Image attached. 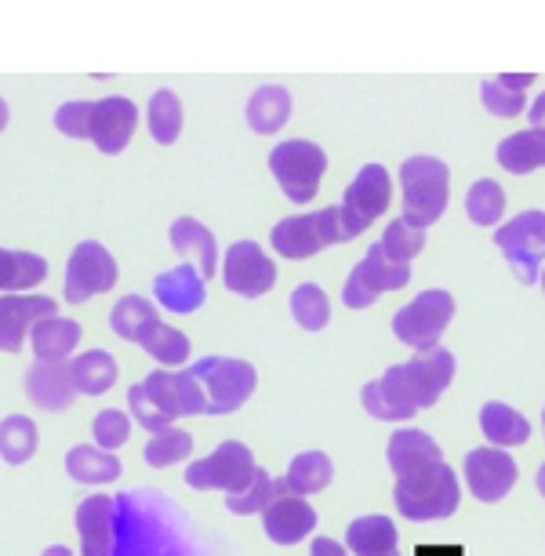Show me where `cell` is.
I'll return each mask as SVG.
<instances>
[{
  "label": "cell",
  "instance_id": "cell-1",
  "mask_svg": "<svg viewBox=\"0 0 545 556\" xmlns=\"http://www.w3.org/2000/svg\"><path fill=\"white\" fill-rule=\"evenodd\" d=\"M390 469L396 473L393 502L407 520H444L458 509V477L444 451L422 429H396L390 437Z\"/></svg>",
  "mask_w": 545,
  "mask_h": 556
},
{
  "label": "cell",
  "instance_id": "cell-2",
  "mask_svg": "<svg viewBox=\"0 0 545 556\" xmlns=\"http://www.w3.org/2000/svg\"><path fill=\"white\" fill-rule=\"evenodd\" d=\"M451 379H455V356L436 345L429 353H418L415 361L390 367L379 382L364 386V412L382 418V422H407L418 412L433 407Z\"/></svg>",
  "mask_w": 545,
  "mask_h": 556
},
{
  "label": "cell",
  "instance_id": "cell-3",
  "mask_svg": "<svg viewBox=\"0 0 545 556\" xmlns=\"http://www.w3.org/2000/svg\"><path fill=\"white\" fill-rule=\"evenodd\" d=\"M128 407L139 426L156 437L172 429V418L207 415V396L190 371H150L128 390Z\"/></svg>",
  "mask_w": 545,
  "mask_h": 556
},
{
  "label": "cell",
  "instance_id": "cell-4",
  "mask_svg": "<svg viewBox=\"0 0 545 556\" xmlns=\"http://www.w3.org/2000/svg\"><path fill=\"white\" fill-rule=\"evenodd\" d=\"M404 223L418 229L433 226L447 207V164L436 156H407L401 167Z\"/></svg>",
  "mask_w": 545,
  "mask_h": 556
},
{
  "label": "cell",
  "instance_id": "cell-5",
  "mask_svg": "<svg viewBox=\"0 0 545 556\" xmlns=\"http://www.w3.org/2000/svg\"><path fill=\"white\" fill-rule=\"evenodd\" d=\"M190 375L201 382V390L207 396V415H233L237 407H244V401L255 393V367L237 356H201Z\"/></svg>",
  "mask_w": 545,
  "mask_h": 556
},
{
  "label": "cell",
  "instance_id": "cell-6",
  "mask_svg": "<svg viewBox=\"0 0 545 556\" xmlns=\"http://www.w3.org/2000/svg\"><path fill=\"white\" fill-rule=\"evenodd\" d=\"M255 455L240 440H226L207 458H197L186 466V484L197 491H226V495H240L251 480H255Z\"/></svg>",
  "mask_w": 545,
  "mask_h": 556
},
{
  "label": "cell",
  "instance_id": "cell-7",
  "mask_svg": "<svg viewBox=\"0 0 545 556\" xmlns=\"http://www.w3.org/2000/svg\"><path fill=\"white\" fill-rule=\"evenodd\" d=\"M269 167H272V178L280 182V190H284L288 201L306 204L320 190L328 156H324L317 142L291 139V142H280L277 150L269 153Z\"/></svg>",
  "mask_w": 545,
  "mask_h": 556
},
{
  "label": "cell",
  "instance_id": "cell-8",
  "mask_svg": "<svg viewBox=\"0 0 545 556\" xmlns=\"http://www.w3.org/2000/svg\"><path fill=\"white\" fill-rule=\"evenodd\" d=\"M451 317H455V299H451L447 291H440V288L422 291L411 306L393 313V334L404 345H411V350L429 353V350H436L440 334H444Z\"/></svg>",
  "mask_w": 545,
  "mask_h": 556
},
{
  "label": "cell",
  "instance_id": "cell-9",
  "mask_svg": "<svg viewBox=\"0 0 545 556\" xmlns=\"http://www.w3.org/2000/svg\"><path fill=\"white\" fill-rule=\"evenodd\" d=\"M495 244L506 251V262L523 285H538L545 258V212H520L495 229Z\"/></svg>",
  "mask_w": 545,
  "mask_h": 556
},
{
  "label": "cell",
  "instance_id": "cell-10",
  "mask_svg": "<svg viewBox=\"0 0 545 556\" xmlns=\"http://www.w3.org/2000/svg\"><path fill=\"white\" fill-rule=\"evenodd\" d=\"M404 285H411V266H396L382 251V244H371V251L356 262L350 280H345L342 302L350 309H368L371 302H379V295L404 288Z\"/></svg>",
  "mask_w": 545,
  "mask_h": 556
},
{
  "label": "cell",
  "instance_id": "cell-11",
  "mask_svg": "<svg viewBox=\"0 0 545 556\" xmlns=\"http://www.w3.org/2000/svg\"><path fill=\"white\" fill-rule=\"evenodd\" d=\"M113 285H117V258L110 255V248L99 240H80L66 262V302L80 306L96 295H106Z\"/></svg>",
  "mask_w": 545,
  "mask_h": 556
},
{
  "label": "cell",
  "instance_id": "cell-12",
  "mask_svg": "<svg viewBox=\"0 0 545 556\" xmlns=\"http://www.w3.org/2000/svg\"><path fill=\"white\" fill-rule=\"evenodd\" d=\"M223 280L233 295L258 299L277 285V266H272V258L255 244V240H237V244H229V251H226Z\"/></svg>",
  "mask_w": 545,
  "mask_h": 556
},
{
  "label": "cell",
  "instance_id": "cell-13",
  "mask_svg": "<svg viewBox=\"0 0 545 556\" xmlns=\"http://www.w3.org/2000/svg\"><path fill=\"white\" fill-rule=\"evenodd\" d=\"M466 484L480 502H502L517 484V458L502 447H477L466 455Z\"/></svg>",
  "mask_w": 545,
  "mask_h": 556
},
{
  "label": "cell",
  "instance_id": "cell-14",
  "mask_svg": "<svg viewBox=\"0 0 545 556\" xmlns=\"http://www.w3.org/2000/svg\"><path fill=\"white\" fill-rule=\"evenodd\" d=\"M135 124H139V110H135L131 99L124 96H110L91 102V124H88V139L99 146L102 153L117 156L128 150Z\"/></svg>",
  "mask_w": 545,
  "mask_h": 556
},
{
  "label": "cell",
  "instance_id": "cell-15",
  "mask_svg": "<svg viewBox=\"0 0 545 556\" xmlns=\"http://www.w3.org/2000/svg\"><path fill=\"white\" fill-rule=\"evenodd\" d=\"M55 313V299L48 295H4L0 299V353H18L26 334Z\"/></svg>",
  "mask_w": 545,
  "mask_h": 556
},
{
  "label": "cell",
  "instance_id": "cell-16",
  "mask_svg": "<svg viewBox=\"0 0 545 556\" xmlns=\"http://www.w3.org/2000/svg\"><path fill=\"white\" fill-rule=\"evenodd\" d=\"M26 393L40 412H66L77 396V382H73L69 364L62 361H34L26 367Z\"/></svg>",
  "mask_w": 545,
  "mask_h": 556
},
{
  "label": "cell",
  "instance_id": "cell-17",
  "mask_svg": "<svg viewBox=\"0 0 545 556\" xmlns=\"http://www.w3.org/2000/svg\"><path fill=\"white\" fill-rule=\"evenodd\" d=\"M80 534V556H113V523H117V502L110 495L84 498L73 513Z\"/></svg>",
  "mask_w": 545,
  "mask_h": 556
},
{
  "label": "cell",
  "instance_id": "cell-18",
  "mask_svg": "<svg viewBox=\"0 0 545 556\" xmlns=\"http://www.w3.org/2000/svg\"><path fill=\"white\" fill-rule=\"evenodd\" d=\"M262 528H266V534L277 545H295L313 534V528H317V513H313L306 498L280 495L266 513H262Z\"/></svg>",
  "mask_w": 545,
  "mask_h": 556
},
{
  "label": "cell",
  "instance_id": "cell-19",
  "mask_svg": "<svg viewBox=\"0 0 545 556\" xmlns=\"http://www.w3.org/2000/svg\"><path fill=\"white\" fill-rule=\"evenodd\" d=\"M153 295L167 313H197L204 306L207 291H204V277L193 266H175L156 277Z\"/></svg>",
  "mask_w": 545,
  "mask_h": 556
},
{
  "label": "cell",
  "instance_id": "cell-20",
  "mask_svg": "<svg viewBox=\"0 0 545 556\" xmlns=\"http://www.w3.org/2000/svg\"><path fill=\"white\" fill-rule=\"evenodd\" d=\"M390 193H393L390 172H385L382 164H368V167H360V175L350 182L342 204L360 215L364 223H371V218H379L385 207H390Z\"/></svg>",
  "mask_w": 545,
  "mask_h": 556
},
{
  "label": "cell",
  "instance_id": "cell-21",
  "mask_svg": "<svg viewBox=\"0 0 545 556\" xmlns=\"http://www.w3.org/2000/svg\"><path fill=\"white\" fill-rule=\"evenodd\" d=\"M172 248L178 255L186 258H197V269H201V277L207 280L212 273L218 269V248H215V233L207 229L204 223H197V218H178L172 226Z\"/></svg>",
  "mask_w": 545,
  "mask_h": 556
},
{
  "label": "cell",
  "instance_id": "cell-22",
  "mask_svg": "<svg viewBox=\"0 0 545 556\" xmlns=\"http://www.w3.org/2000/svg\"><path fill=\"white\" fill-rule=\"evenodd\" d=\"M272 248L284 258H309L328 244H324V237H320L317 215H291L272 226Z\"/></svg>",
  "mask_w": 545,
  "mask_h": 556
},
{
  "label": "cell",
  "instance_id": "cell-23",
  "mask_svg": "<svg viewBox=\"0 0 545 556\" xmlns=\"http://www.w3.org/2000/svg\"><path fill=\"white\" fill-rule=\"evenodd\" d=\"M45 277H48V262L34 255V251L0 248V291L29 295L37 285H45Z\"/></svg>",
  "mask_w": 545,
  "mask_h": 556
},
{
  "label": "cell",
  "instance_id": "cell-24",
  "mask_svg": "<svg viewBox=\"0 0 545 556\" xmlns=\"http://www.w3.org/2000/svg\"><path fill=\"white\" fill-rule=\"evenodd\" d=\"M345 545L356 556H396V523L390 517H360L345 531Z\"/></svg>",
  "mask_w": 545,
  "mask_h": 556
},
{
  "label": "cell",
  "instance_id": "cell-25",
  "mask_svg": "<svg viewBox=\"0 0 545 556\" xmlns=\"http://www.w3.org/2000/svg\"><path fill=\"white\" fill-rule=\"evenodd\" d=\"M66 473L77 484H113L121 477V458L113 451L77 444L66 451Z\"/></svg>",
  "mask_w": 545,
  "mask_h": 556
},
{
  "label": "cell",
  "instance_id": "cell-26",
  "mask_svg": "<svg viewBox=\"0 0 545 556\" xmlns=\"http://www.w3.org/2000/svg\"><path fill=\"white\" fill-rule=\"evenodd\" d=\"M291 117V96L280 84H266L248 99V124L258 135H277Z\"/></svg>",
  "mask_w": 545,
  "mask_h": 556
},
{
  "label": "cell",
  "instance_id": "cell-27",
  "mask_svg": "<svg viewBox=\"0 0 545 556\" xmlns=\"http://www.w3.org/2000/svg\"><path fill=\"white\" fill-rule=\"evenodd\" d=\"M37 361H66L80 342V324L69 317H45L29 331Z\"/></svg>",
  "mask_w": 545,
  "mask_h": 556
},
{
  "label": "cell",
  "instance_id": "cell-28",
  "mask_svg": "<svg viewBox=\"0 0 545 556\" xmlns=\"http://www.w3.org/2000/svg\"><path fill=\"white\" fill-rule=\"evenodd\" d=\"M69 371H73V382H77V390L88 393V396L110 393L113 382L121 379V367H117V361H113L106 350H88V353L73 356Z\"/></svg>",
  "mask_w": 545,
  "mask_h": 556
},
{
  "label": "cell",
  "instance_id": "cell-29",
  "mask_svg": "<svg viewBox=\"0 0 545 556\" xmlns=\"http://www.w3.org/2000/svg\"><path fill=\"white\" fill-rule=\"evenodd\" d=\"M331 477H334V469L324 451H302V455H295V462L288 466L284 484H288V495L306 498V495H317V491L328 488Z\"/></svg>",
  "mask_w": 545,
  "mask_h": 556
},
{
  "label": "cell",
  "instance_id": "cell-30",
  "mask_svg": "<svg viewBox=\"0 0 545 556\" xmlns=\"http://www.w3.org/2000/svg\"><path fill=\"white\" fill-rule=\"evenodd\" d=\"M480 429H484V437L498 447L528 444V437H531L528 418H523L520 412H512L509 404H498V401L480 407Z\"/></svg>",
  "mask_w": 545,
  "mask_h": 556
},
{
  "label": "cell",
  "instance_id": "cell-31",
  "mask_svg": "<svg viewBox=\"0 0 545 556\" xmlns=\"http://www.w3.org/2000/svg\"><path fill=\"white\" fill-rule=\"evenodd\" d=\"M498 164L512 175H528L534 167H545V131H517L498 142Z\"/></svg>",
  "mask_w": 545,
  "mask_h": 556
},
{
  "label": "cell",
  "instance_id": "cell-32",
  "mask_svg": "<svg viewBox=\"0 0 545 556\" xmlns=\"http://www.w3.org/2000/svg\"><path fill=\"white\" fill-rule=\"evenodd\" d=\"M37 444H40V433H37V422L26 415H8L0 422V458L8 466H26L29 458L37 455Z\"/></svg>",
  "mask_w": 545,
  "mask_h": 556
},
{
  "label": "cell",
  "instance_id": "cell-33",
  "mask_svg": "<svg viewBox=\"0 0 545 556\" xmlns=\"http://www.w3.org/2000/svg\"><path fill=\"white\" fill-rule=\"evenodd\" d=\"M156 320H161V313H156L153 302L142 295H124L110 313V328L128 342H139Z\"/></svg>",
  "mask_w": 545,
  "mask_h": 556
},
{
  "label": "cell",
  "instance_id": "cell-34",
  "mask_svg": "<svg viewBox=\"0 0 545 556\" xmlns=\"http://www.w3.org/2000/svg\"><path fill=\"white\" fill-rule=\"evenodd\" d=\"M280 495H288V484L284 480H272L266 469L258 466L255 480H251L240 495H226V506L229 513H237V517H255V513H266Z\"/></svg>",
  "mask_w": 545,
  "mask_h": 556
},
{
  "label": "cell",
  "instance_id": "cell-35",
  "mask_svg": "<svg viewBox=\"0 0 545 556\" xmlns=\"http://www.w3.org/2000/svg\"><path fill=\"white\" fill-rule=\"evenodd\" d=\"M139 345L164 367H178V364L190 361V339H186L178 328H172V324H164V320H156L153 328L139 339Z\"/></svg>",
  "mask_w": 545,
  "mask_h": 556
},
{
  "label": "cell",
  "instance_id": "cell-36",
  "mask_svg": "<svg viewBox=\"0 0 545 556\" xmlns=\"http://www.w3.org/2000/svg\"><path fill=\"white\" fill-rule=\"evenodd\" d=\"M291 313H295V320L306 331H320V328H328V320H331V302L324 295L320 285L306 280V285H299L295 295H291Z\"/></svg>",
  "mask_w": 545,
  "mask_h": 556
},
{
  "label": "cell",
  "instance_id": "cell-37",
  "mask_svg": "<svg viewBox=\"0 0 545 556\" xmlns=\"http://www.w3.org/2000/svg\"><path fill=\"white\" fill-rule=\"evenodd\" d=\"M150 131L161 146H172L178 139V131H182V102H178L175 91L161 88L150 99Z\"/></svg>",
  "mask_w": 545,
  "mask_h": 556
},
{
  "label": "cell",
  "instance_id": "cell-38",
  "mask_svg": "<svg viewBox=\"0 0 545 556\" xmlns=\"http://www.w3.org/2000/svg\"><path fill=\"white\" fill-rule=\"evenodd\" d=\"M317 226H320L324 244H350V240H356L368 229V223L356 212H350L345 204H331V207H324V212H317Z\"/></svg>",
  "mask_w": 545,
  "mask_h": 556
},
{
  "label": "cell",
  "instance_id": "cell-39",
  "mask_svg": "<svg viewBox=\"0 0 545 556\" xmlns=\"http://www.w3.org/2000/svg\"><path fill=\"white\" fill-rule=\"evenodd\" d=\"M379 244H382L385 255L396 262V266H411V258L426 248V229H418L411 223H404V218H396L393 226H385Z\"/></svg>",
  "mask_w": 545,
  "mask_h": 556
},
{
  "label": "cell",
  "instance_id": "cell-40",
  "mask_svg": "<svg viewBox=\"0 0 545 556\" xmlns=\"http://www.w3.org/2000/svg\"><path fill=\"white\" fill-rule=\"evenodd\" d=\"M466 212L477 226H495L502 212H506V193L495 178H480V182L466 197Z\"/></svg>",
  "mask_w": 545,
  "mask_h": 556
},
{
  "label": "cell",
  "instance_id": "cell-41",
  "mask_svg": "<svg viewBox=\"0 0 545 556\" xmlns=\"http://www.w3.org/2000/svg\"><path fill=\"white\" fill-rule=\"evenodd\" d=\"M193 451V437L186 433V429H164V433H156L150 444H145V462H150L153 469H167L175 466V462L190 458Z\"/></svg>",
  "mask_w": 545,
  "mask_h": 556
},
{
  "label": "cell",
  "instance_id": "cell-42",
  "mask_svg": "<svg viewBox=\"0 0 545 556\" xmlns=\"http://www.w3.org/2000/svg\"><path fill=\"white\" fill-rule=\"evenodd\" d=\"M91 433H96V444L102 451H117L128 444L131 437V418L117 412V407H106V412L96 415V422H91Z\"/></svg>",
  "mask_w": 545,
  "mask_h": 556
},
{
  "label": "cell",
  "instance_id": "cell-43",
  "mask_svg": "<svg viewBox=\"0 0 545 556\" xmlns=\"http://www.w3.org/2000/svg\"><path fill=\"white\" fill-rule=\"evenodd\" d=\"M480 99H484V106L495 113V117H520V113H528V102H523L520 91L502 88L498 80L480 84Z\"/></svg>",
  "mask_w": 545,
  "mask_h": 556
},
{
  "label": "cell",
  "instance_id": "cell-44",
  "mask_svg": "<svg viewBox=\"0 0 545 556\" xmlns=\"http://www.w3.org/2000/svg\"><path fill=\"white\" fill-rule=\"evenodd\" d=\"M88 124H91V102L73 99L55 110V128L62 135H69V139H88Z\"/></svg>",
  "mask_w": 545,
  "mask_h": 556
},
{
  "label": "cell",
  "instance_id": "cell-45",
  "mask_svg": "<svg viewBox=\"0 0 545 556\" xmlns=\"http://www.w3.org/2000/svg\"><path fill=\"white\" fill-rule=\"evenodd\" d=\"M309 556H350L345 553V545H339L334 539H313V545H309Z\"/></svg>",
  "mask_w": 545,
  "mask_h": 556
},
{
  "label": "cell",
  "instance_id": "cell-46",
  "mask_svg": "<svg viewBox=\"0 0 545 556\" xmlns=\"http://www.w3.org/2000/svg\"><path fill=\"white\" fill-rule=\"evenodd\" d=\"M495 80L502 84V88L520 91V96H523V91H528V84H531L534 77H531V73H517V77H512V73H502V77H495Z\"/></svg>",
  "mask_w": 545,
  "mask_h": 556
},
{
  "label": "cell",
  "instance_id": "cell-47",
  "mask_svg": "<svg viewBox=\"0 0 545 556\" xmlns=\"http://www.w3.org/2000/svg\"><path fill=\"white\" fill-rule=\"evenodd\" d=\"M528 117H531V128L534 131H545V91L534 99V106H528Z\"/></svg>",
  "mask_w": 545,
  "mask_h": 556
},
{
  "label": "cell",
  "instance_id": "cell-48",
  "mask_svg": "<svg viewBox=\"0 0 545 556\" xmlns=\"http://www.w3.org/2000/svg\"><path fill=\"white\" fill-rule=\"evenodd\" d=\"M40 556H73V553L66 549V545H48V549L40 553Z\"/></svg>",
  "mask_w": 545,
  "mask_h": 556
},
{
  "label": "cell",
  "instance_id": "cell-49",
  "mask_svg": "<svg viewBox=\"0 0 545 556\" xmlns=\"http://www.w3.org/2000/svg\"><path fill=\"white\" fill-rule=\"evenodd\" d=\"M534 484H538V495L545 498V466H538V477H534Z\"/></svg>",
  "mask_w": 545,
  "mask_h": 556
},
{
  "label": "cell",
  "instance_id": "cell-50",
  "mask_svg": "<svg viewBox=\"0 0 545 556\" xmlns=\"http://www.w3.org/2000/svg\"><path fill=\"white\" fill-rule=\"evenodd\" d=\"M4 128H8V102L0 99V131H4Z\"/></svg>",
  "mask_w": 545,
  "mask_h": 556
},
{
  "label": "cell",
  "instance_id": "cell-51",
  "mask_svg": "<svg viewBox=\"0 0 545 556\" xmlns=\"http://www.w3.org/2000/svg\"><path fill=\"white\" fill-rule=\"evenodd\" d=\"M542 288H545V273H542Z\"/></svg>",
  "mask_w": 545,
  "mask_h": 556
},
{
  "label": "cell",
  "instance_id": "cell-52",
  "mask_svg": "<svg viewBox=\"0 0 545 556\" xmlns=\"http://www.w3.org/2000/svg\"><path fill=\"white\" fill-rule=\"evenodd\" d=\"M542 422H545V412H542Z\"/></svg>",
  "mask_w": 545,
  "mask_h": 556
},
{
  "label": "cell",
  "instance_id": "cell-53",
  "mask_svg": "<svg viewBox=\"0 0 545 556\" xmlns=\"http://www.w3.org/2000/svg\"><path fill=\"white\" fill-rule=\"evenodd\" d=\"M396 556H401V553H396Z\"/></svg>",
  "mask_w": 545,
  "mask_h": 556
}]
</instances>
